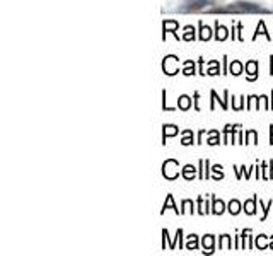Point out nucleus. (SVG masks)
Instances as JSON below:
<instances>
[{"label":"nucleus","mask_w":273,"mask_h":256,"mask_svg":"<svg viewBox=\"0 0 273 256\" xmlns=\"http://www.w3.org/2000/svg\"><path fill=\"white\" fill-rule=\"evenodd\" d=\"M210 12H219V14H225V12H232V14H255V12H263V14H270L271 10L263 7L260 4H253V2H236V4H229L225 7H217V9H210Z\"/></svg>","instance_id":"f257e3e1"},{"label":"nucleus","mask_w":273,"mask_h":256,"mask_svg":"<svg viewBox=\"0 0 273 256\" xmlns=\"http://www.w3.org/2000/svg\"><path fill=\"white\" fill-rule=\"evenodd\" d=\"M214 0H188L185 5H181L176 10L178 12H190V10H200V9H205L207 5H210Z\"/></svg>","instance_id":"f03ea898"},{"label":"nucleus","mask_w":273,"mask_h":256,"mask_svg":"<svg viewBox=\"0 0 273 256\" xmlns=\"http://www.w3.org/2000/svg\"><path fill=\"white\" fill-rule=\"evenodd\" d=\"M178 167H179L178 161H174V159H168V161L163 164V174H164V178L176 179V178H178V174H179Z\"/></svg>","instance_id":"7ed1b4c3"},{"label":"nucleus","mask_w":273,"mask_h":256,"mask_svg":"<svg viewBox=\"0 0 273 256\" xmlns=\"http://www.w3.org/2000/svg\"><path fill=\"white\" fill-rule=\"evenodd\" d=\"M163 70L166 75H176L179 72L178 69V58H176L174 55H169L166 56L164 61H163Z\"/></svg>","instance_id":"20e7f679"},{"label":"nucleus","mask_w":273,"mask_h":256,"mask_svg":"<svg viewBox=\"0 0 273 256\" xmlns=\"http://www.w3.org/2000/svg\"><path fill=\"white\" fill-rule=\"evenodd\" d=\"M246 72H247V80H255L258 77V61L249 60L246 63Z\"/></svg>","instance_id":"39448f33"},{"label":"nucleus","mask_w":273,"mask_h":256,"mask_svg":"<svg viewBox=\"0 0 273 256\" xmlns=\"http://www.w3.org/2000/svg\"><path fill=\"white\" fill-rule=\"evenodd\" d=\"M227 36H229V31H227L225 26L219 24V20H217L215 23V39L224 41V39H227Z\"/></svg>","instance_id":"423d86ee"},{"label":"nucleus","mask_w":273,"mask_h":256,"mask_svg":"<svg viewBox=\"0 0 273 256\" xmlns=\"http://www.w3.org/2000/svg\"><path fill=\"white\" fill-rule=\"evenodd\" d=\"M163 29H164V36H166V33H173L176 38H178V23L176 20H173V19H168V20H164V24H163Z\"/></svg>","instance_id":"0eeeda50"},{"label":"nucleus","mask_w":273,"mask_h":256,"mask_svg":"<svg viewBox=\"0 0 273 256\" xmlns=\"http://www.w3.org/2000/svg\"><path fill=\"white\" fill-rule=\"evenodd\" d=\"M214 243H215V239H214V236L209 234V236H205L203 239H201V244H203V253L207 251V253H212L214 251Z\"/></svg>","instance_id":"6e6552de"},{"label":"nucleus","mask_w":273,"mask_h":256,"mask_svg":"<svg viewBox=\"0 0 273 256\" xmlns=\"http://www.w3.org/2000/svg\"><path fill=\"white\" fill-rule=\"evenodd\" d=\"M178 108H179V110H183V111L190 110V108H191V97H190V96H186V94L179 96V99H178Z\"/></svg>","instance_id":"1a4fd4ad"},{"label":"nucleus","mask_w":273,"mask_h":256,"mask_svg":"<svg viewBox=\"0 0 273 256\" xmlns=\"http://www.w3.org/2000/svg\"><path fill=\"white\" fill-rule=\"evenodd\" d=\"M224 210H225V205L222 200H217L214 198V205H212V214H215V215H220V214H224Z\"/></svg>","instance_id":"9d476101"},{"label":"nucleus","mask_w":273,"mask_h":256,"mask_svg":"<svg viewBox=\"0 0 273 256\" xmlns=\"http://www.w3.org/2000/svg\"><path fill=\"white\" fill-rule=\"evenodd\" d=\"M183 178L185 179H188V181H191V179L195 178V174H196V167L195 166H191V164H188V166H185L183 167Z\"/></svg>","instance_id":"9b49d317"},{"label":"nucleus","mask_w":273,"mask_h":256,"mask_svg":"<svg viewBox=\"0 0 273 256\" xmlns=\"http://www.w3.org/2000/svg\"><path fill=\"white\" fill-rule=\"evenodd\" d=\"M173 135H178V126L174 125H166L164 130H163V138H164V143H166V138L168 137H173Z\"/></svg>","instance_id":"f8f14e48"},{"label":"nucleus","mask_w":273,"mask_h":256,"mask_svg":"<svg viewBox=\"0 0 273 256\" xmlns=\"http://www.w3.org/2000/svg\"><path fill=\"white\" fill-rule=\"evenodd\" d=\"M256 202H258V198L253 197V200H247V202L244 203V212L247 215H253L256 212Z\"/></svg>","instance_id":"ddd939ff"},{"label":"nucleus","mask_w":273,"mask_h":256,"mask_svg":"<svg viewBox=\"0 0 273 256\" xmlns=\"http://www.w3.org/2000/svg\"><path fill=\"white\" fill-rule=\"evenodd\" d=\"M168 208H173L176 214H181V210H178V207L174 205V200H173V195H168V200L164 202V205H163V214L166 212Z\"/></svg>","instance_id":"4468645a"},{"label":"nucleus","mask_w":273,"mask_h":256,"mask_svg":"<svg viewBox=\"0 0 273 256\" xmlns=\"http://www.w3.org/2000/svg\"><path fill=\"white\" fill-rule=\"evenodd\" d=\"M258 34H265L268 41H271V39H273L271 36L268 34V31H266V28H265V23H263V20H260V24H258L256 33H255V36H253V39H256V38H258Z\"/></svg>","instance_id":"2eb2a0df"},{"label":"nucleus","mask_w":273,"mask_h":256,"mask_svg":"<svg viewBox=\"0 0 273 256\" xmlns=\"http://www.w3.org/2000/svg\"><path fill=\"white\" fill-rule=\"evenodd\" d=\"M200 39L201 41H207V39H210V36H212V31L209 26H203V23H200Z\"/></svg>","instance_id":"dca6fc26"},{"label":"nucleus","mask_w":273,"mask_h":256,"mask_svg":"<svg viewBox=\"0 0 273 256\" xmlns=\"http://www.w3.org/2000/svg\"><path fill=\"white\" fill-rule=\"evenodd\" d=\"M229 72L232 75H241L242 74V63L239 60H234L231 63V67H229Z\"/></svg>","instance_id":"f3484780"},{"label":"nucleus","mask_w":273,"mask_h":256,"mask_svg":"<svg viewBox=\"0 0 273 256\" xmlns=\"http://www.w3.org/2000/svg\"><path fill=\"white\" fill-rule=\"evenodd\" d=\"M186 249H198V238L195 234L188 236V241H186Z\"/></svg>","instance_id":"a211bd4d"},{"label":"nucleus","mask_w":273,"mask_h":256,"mask_svg":"<svg viewBox=\"0 0 273 256\" xmlns=\"http://www.w3.org/2000/svg\"><path fill=\"white\" fill-rule=\"evenodd\" d=\"M219 248L220 249H231L232 246H231V236H227L224 234L222 238L219 239Z\"/></svg>","instance_id":"6ab92c4d"},{"label":"nucleus","mask_w":273,"mask_h":256,"mask_svg":"<svg viewBox=\"0 0 273 256\" xmlns=\"http://www.w3.org/2000/svg\"><path fill=\"white\" fill-rule=\"evenodd\" d=\"M227 210H229L232 215H237V214H239V210H241V203L237 202V200H232V202L229 203V207H227Z\"/></svg>","instance_id":"aec40b11"},{"label":"nucleus","mask_w":273,"mask_h":256,"mask_svg":"<svg viewBox=\"0 0 273 256\" xmlns=\"http://www.w3.org/2000/svg\"><path fill=\"white\" fill-rule=\"evenodd\" d=\"M256 248L258 249H266L268 244H266V236L265 234H260L256 238Z\"/></svg>","instance_id":"412c9836"},{"label":"nucleus","mask_w":273,"mask_h":256,"mask_svg":"<svg viewBox=\"0 0 273 256\" xmlns=\"http://www.w3.org/2000/svg\"><path fill=\"white\" fill-rule=\"evenodd\" d=\"M183 74H185V75H193V74H195V63H193V61H191V60L185 61Z\"/></svg>","instance_id":"4be33fe9"},{"label":"nucleus","mask_w":273,"mask_h":256,"mask_svg":"<svg viewBox=\"0 0 273 256\" xmlns=\"http://www.w3.org/2000/svg\"><path fill=\"white\" fill-rule=\"evenodd\" d=\"M183 145H190V143H193V133L191 130H185L183 132V140H181Z\"/></svg>","instance_id":"5701e85b"},{"label":"nucleus","mask_w":273,"mask_h":256,"mask_svg":"<svg viewBox=\"0 0 273 256\" xmlns=\"http://www.w3.org/2000/svg\"><path fill=\"white\" fill-rule=\"evenodd\" d=\"M183 39H185V41H191V39H195V29L191 28V26H186V28H185Z\"/></svg>","instance_id":"b1692460"},{"label":"nucleus","mask_w":273,"mask_h":256,"mask_svg":"<svg viewBox=\"0 0 273 256\" xmlns=\"http://www.w3.org/2000/svg\"><path fill=\"white\" fill-rule=\"evenodd\" d=\"M271 205H273V200H270V202H268L266 205H263V202L260 200V207L263 208V217H261V220H265V219H266V215H268V210L271 208Z\"/></svg>","instance_id":"393cba45"},{"label":"nucleus","mask_w":273,"mask_h":256,"mask_svg":"<svg viewBox=\"0 0 273 256\" xmlns=\"http://www.w3.org/2000/svg\"><path fill=\"white\" fill-rule=\"evenodd\" d=\"M207 142H209V145H217V143L220 142V140H219V133H217L215 130L210 132V138H209Z\"/></svg>","instance_id":"a878e982"},{"label":"nucleus","mask_w":273,"mask_h":256,"mask_svg":"<svg viewBox=\"0 0 273 256\" xmlns=\"http://www.w3.org/2000/svg\"><path fill=\"white\" fill-rule=\"evenodd\" d=\"M256 138H258V135H256V132H255V130H249V132H246V143H247V142H253V143H256Z\"/></svg>","instance_id":"bb28decb"},{"label":"nucleus","mask_w":273,"mask_h":256,"mask_svg":"<svg viewBox=\"0 0 273 256\" xmlns=\"http://www.w3.org/2000/svg\"><path fill=\"white\" fill-rule=\"evenodd\" d=\"M210 65H212V69L207 72V74H209V75H217V74H219V69H215L219 63H217V61H210Z\"/></svg>","instance_id":"cd10ccee"},{"label":"nucleus","mask_w":273,"mask_h":256,"mask_svg":"<svg viewBox=\"0 0 273 256\" xmlns=\"http://www.w3.org/2000/svg\"><path fill=\"white\" fill-rule=\"evenodd\" d=\"M198 97H200V94L198 92H195V108L198 110Z\"/></svg>","instance_id":"c85d7f7f"},{"label":"nucleus","mask_w":273,"mask_h":256,"mask_svg":"<svg viewBox=\"0 0 273 256\" xmlns=\"http://www.w3.org/2000/svg\"><path fill=\"white\" fill-rule=\"evenodd\" d=\"M270 248L273 249V236H271V243H270Z\"/></svg>","instance_id":"c756f323"},{"label":"nucleus","mask_w":273,"mask_h":256,"mask_svg":"<svg viewBox=\"0 0 273 256\" xmlns=\"http://www.w3.org/2000/svg\"><path fill=\"white\" fill-rule=\"evenodd\" d=\"M270 108H273V94H271V106Z\"/></svg>","instance_id":"7c9ffc66"}]
</instances>
